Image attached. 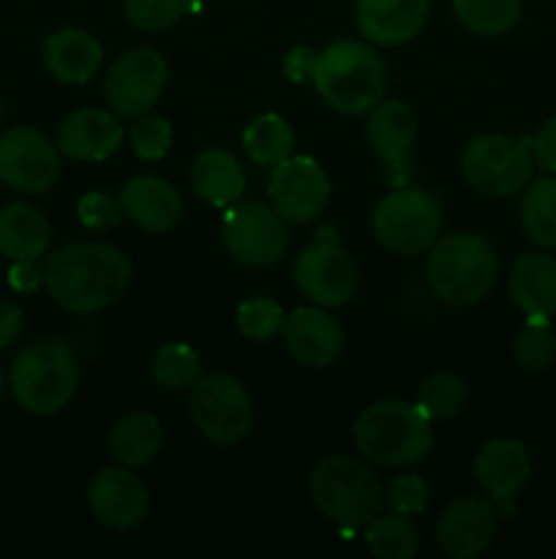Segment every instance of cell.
I'll list each match as a JSON object with an SVG mask.
<instances>
[{
  "mask_svg": "<svg viewBox=\"0 0 556 559\" xmlns=\"http://www.w3.org/2000/svg\"><path fill=\"white\" fill-rule=\"evenodd\" d=\"M44 287L60 309L96 314L125 293L131 265L123 251L107 243H74L44 262Z\"/></svg>",
  "mask_w": 556,
  "mask_h": 559,
  "instance_id": "6da1fadb",
  "label": "cell"
},
{
  "mask_svg": "<svg viewBox=\"0 0 556 559\" xmlns=\"http://www.w3.org/2000/svg\"><path fill=\"white\" fill-rule=\"evenodd\" d=\"M311 82L333 109L363 115L385 98L387 66L365 41H333L314 55Z\"/></svg>",
  "mask_w": 556,
  "mask_h": 559,
  "instance_id": "7a4b0ae2",
  "label": "cell"
},
{
  "mask_svg": "<svg viewBox=\"0 0 556 559\" xmlns=\"http://www.w3.org/2000/svg\"><path fill=\"white\" fill-rule=\"evenodd\" d=\"M354 445L382 467H407L420 462L434 445L431 418L420 404H371L354 424Z\"/></svg>",
  "mask_w": 556,
  "mask_h": 559,
  "instance_id": "3957f363",
  "label": "cell"
},
{
  "mask_svg": "<svg viewBox=\"0 0 556 559\" xmlns=\"http://www.w3.org/2000/svg\"><path fill=\"white\" fill-rule=\"evenodd\" d=\"M80 369L60 338L33 342L11 360L9 385L16 404L33 415H55L74 399Z\"/></svg>",
  "mask_w": 556,
  "mask_h": 559,
  "instance_id": "277c9868",
  "label": "cell"
},
{
  "mask_svg": "<svg viewBox=\"0 0 556 559\" xmlns=\"http://www.w3.org/2000/svg\"><path fill=\"white\" fill-rule=\"evenodd\" d=\"M494 249L478 233H452L431 246L428 284L452 306L480 304L496 282Z\"/></svg>",
  "mask_w": 556,
  "mask_h": 559,
  "instance_id": "5b68a950",
  "label": "cell"
},
{
  "mask_svg": "<svg viewBox=\"0 0 556 559\" xmlns=\"http://www.w3.org/2000/svg\"><path fill=\"white\" fill-rule=\"evenodd\" d=\"M309 489L322 516L349 530L368 527L385 500L379 478L365 464L347 456H330L316 464Z\"/></svg>",
  "mask_w": 556,
  "mask_h": 559,
  "instance_id": "8992f818",
  "label": "cell"
},
{
  "mask_svg": "<svg viewBox=\"0 0 556 559\" xmlns=\"http://www.w3.org/2000/svg\"><path fill=\"white\" fill-rule=\"evenodd\" d=\"M467 183L485 197H512L527 189L534 173L532 136H474L461 156Z\"/></svg>",
  "mask_w": 556,
  "mask_h": 559,
  "instance_id": "52a82bcc",
  "label": "cell"
},
{
  "mask_svg": "<svg viewBox=\"0 0 556 559\" xmlns=\"http://www.w3.org/2000/svg\"><path fill=\"white\" fill-rule=\"evenodd\" d=\"M442 207L428 191L396 189L374 207V235L398 257L425 254L439 240Z\"/></svg>",
  "mask_w": 556,
  "mask_h": 559,
  "instance_id": "ba28073f",
  "label": "cell"
},
{
  "mask_svg": "<svg viewBox=\"0 0 556 559\" xmlns=\"http://www.w3.org/2000/svg\"><path fill=\"white\" fill-rule=\"evenodd\" d=\"M189 413L196 429L216 445H234L254 426L249 391L229 374L200 377L191 385Z\"/></svg>",
  "mask_w": 556,
  "mask_h": 559,
  "instance_id": "9c48e42d",
  "label": "cell"
},
{
  "mask_svg": "<svg viewBox=\"0 0 556 559\" xmlns=\"http://www.w3.org/2000/svg\"><path fill=\"white\" fill-rule=\"evenodd\" d=\"M294 282L311 304L336 309L358 293V267L336 235H322L294 260Z\"/></svg>",
  "mask_w": 556,
  "mask_h": 559,
  "instance_id": "30bf717a",
  "label": "cell"
},
{
  "mask_svg": "<svg viewBox=\"0 0 556 559\" xmlns=\"http://www.w3.org/2000/svg\"><path fill=\"white\" fill-rule=\"evenodd\" d=\"M169 82L167 58L156 49H131L109 69L104 93L120 118L147 115L164 96Z\"/></svg>",
  "mask_w": 556,
  "mask_h": 559,
  "instance_id": "8fae6325",
  "label": "cell"
},
{
  "mask_svg": "<svg viewBox=\"0 0 556 559\" xmlns=\"http://www.w3.org/2000/svg\"><path fill=\"white\" fill-rule=\"evenodd\" d=\"M60 178V151L38 129L14 126L0 134V180L22 194H44Z\"/></svg>",
  "mask_w": 556,
  "mask_h": 559,
  "instance_id": "7c38bea8",
  "label": "cell"
},
{
  "mask_svg": "<svg viewBox=\"0 0 556 559\" xmlns=\"http://www.w3.org/2000/svg\"><path fill=\"white\" fill-rule=\"evenodd\" d=\"M267 197L283 222L305 224L325 211L330 180L311 156H289L273 169Z\"/></svg>",
  "mask_w": 556,
  "mask_h": 559,
  "instance_id": "4fadbf2b",
  "label": "cell"
},
{
  "mask_svg": "<svg viewBox=\"0 0 556 559\" xmlns=\"http://www.w3.org/2000/svg\"><path fill=\"white\" fill-rule=\"evenodd\" d=\"M223 243L234 260L245 265L265 267L283 257L289 246L283 218L273 207L265 205H238L229 207L223 216Z\"/></svg>",
  "mask_w": 556,
  "mask_h": 559,
  "instance_id": "5bb4252c",
  "label": "cell"
},
{
  "mask_svg": "<svg viewBox=\"0 0 556 559\" xmlns=\"http://www.w3.org/2000/svg\"><path fill=\"white\" fill-rule=\"evenodd\" d=\"M499 511L491 500L461 497L442 511L436 522V544L452 559H474L483 555L496 535Z\"/></svg>",
  "mask_w": 556,
  "mask_h": 559,
  "instance_id": "9a60e30c",
  "label": "cell"
},
{
  "mask_svg": "<svg viewBox=\"0 0 556 559\" xmlns=\"http://www.w3.org/2000/svg\"><path fill=\"white\" fill-rule=\"evenodd\" d=\"M532 475V459L516 440H488L474 459V478L488 495L499 516H512L516 495Z\"/></svg>",
  "mask_w": 556,
  "mask_h": 559,
  "instance_id": "2e32d148",
  "label": "cell"
},
{
  "mask_svg": "<svg viewBox=\"0 0 556 559\" xmlns=\"http://www.w3.org/2000/svg\"><path fill=\"white\" fill-rule=\"evenodd\" d=\"M87 506L93 516L114 530H129L147 516L150 495L129 467H109L96 473L87 486Z\"/></svg>",
  "mask_w": 556,
  "mask_h": 559,
  "instance_id": "e0dca14e",
  "label": "cell"
},
{
  "mask_svg": "<svg viewBox=\"0 0 556 559\" xmlns=\"http://www.w3.org/2000/svg\"><path fill=\"white\" fill-rule=\"evenodd\" d=\"M283 336L305 366H330L343 353V328L322 306H303L283 320Z\"/></svg>",
  "mask_w": 556,
  "mask_h": 559,
  "instance_id": "ac0fdd59",
  "label": "cell"
},
{
  "mask_svg": "<svg viewBox=\"0 0 556 559\" xmlns=\"http://www.w3.org/2000/svg\"><path fill=\"white\" fill-rule=\"evenodd\" d=\"M123 142V126L104 109L85 107L58 126V151L74 162H104Z\"/></svg>",
  "mask_w": 556,
  "mask_h": 559,
  "instance_id": "d6986e66",
  "label": "cell"
},
{
  "mask_svg": "<svg viewBox=\"0 0 556 559\" xmlns=\"http://www.w3.org/2000/svg\"><path fill=\"white\" fill-rule=\"evenodd\" d=\"M431 0H358V27L368 41L401 47L420 36Z\"/></svg>",
  "mask_w": 556,
  "mask_h": 559,
  "instance_id": "ffe728a7",
  "label": "cell"
},
{
  "mask_svg": "<svg viewBox=\"0 0 556 559\" xmlns=\"http://www.w3.org/2000/svg\"><path fill=\"white\" fill-rule=\"evenodd\" d=\"M120 207L136 227L147 233H169L183 216V197L169 180L156 175L131 178L120 191Z\"/></svg>",
  "mask_w": 556,
  "mask_h": 559,
  "instance_id": "44dd1931",
  "label": "cell"
},
{
  "mask_svg": "<svg viewBox=\"0 0 556 559\" xmlns=\"http://www.w3.org/2000/svg\"><path fill=\"white\" fill-rule=\"evenodd\" d=\"M101 44L80 27H63L44 41V66L69 85H85L101 66Z\"/></svg>",
  "mask_w": 556,
  "mask_h": 559,
  "instance_id": "7402d4cb",
  "label": "cell"
},
{
  "mask_svg": "<svg viewBox=\"0 0 556 559\" xmlns=\"http://www.w3.org/2000/svg\"><path fill=\"white\" fill-rule=\"evenodd\" d=\"M510 298L527 317L556 314V257L523 254L510 267Z\"/></svg>",
  "mask_w": 556,
  "mask_h": 559,
  "instance_id": "603a6c76",
  "label": "cell"
},
{
  "mask_svg": "<svg viewBox=\"0 0 556 559\" xmlns=\"http://www.w3.org/2000/svg\"><path fill=\"white\" fill-rule=\"evenodd\" d=\"M52 243V227L38 207L11 202L0 207V254L9 260H36L47 254Z\"/></svg>",
  "mask_w": 556,
  "mask_h": 559,
  "instance_id": "cb8c5ba5",
  "label": "cell"
},
{
  "mask_svg": "<svg viewBox=\"0 0 556 559\" xmlns=\"http://www.w3.org/2000/svg\"><path fill=\"white\" fill-rule=\"evenodd\" d=\"M191 186L196 197L216 207H229L245 191V173L238 158L221 147L202 151L191 164Z\"/></svg>",
  "mask_w": 556,
  "mask_h": 559,
  "instance_id": "d4e9b609",
  "label": "cell"
},
{
  "mask_svg": "<svg viewBox=\"0 0 556 559\" xmlns=\"http://www.w3.org/2000/svg\"><path fill=\"white\" fill-rule=\"evenodd\" d=\"M371 147L385 164H401L418 136V118L412 107L403 102H385L371 107L368 126H365Z\"/></svg>",
  "mask_w": 556,
  "mask_h": 559,
  "instance_id": "484cf974",
  "label": "cell"
},
{
  "mask_svg": "<svg viewBox=\"0 0 556 559\" xmlns=\"http://www.w3.org/2000/svg\"><path fill=\"white\" fill-rule=\"evenodd\" d=\"M164 429L156 415L134 413L118 420L109 435V456L123 467H142L161 451Z\"/></svg>",
  "mask_w": 556,
  "mask_h": 559,
  "instance_id": "4316f807",
  "label": "cell"
},
{
  "mask_svg": "<svg viewBox=\"0 0 556 559\" xmlns=\"http://www.w3.org/2000/svg\"><path fill=\"white\" fill-rule=\"evenodd\" d=\"M521 227L534 246L556 249V178H540L523 191Z\"/></svg>",
  "mask_w": 556,
  "mask_h": 559,
  "instance_id": "83f0119b",
  "label": "cell"
},
{
  "mask_svg": "<svg viewBox=\"0 0 556 559\" xmlns=\"http://www.w3.org/2000/svg\"><path fill=\"white\" fill-rule=\"evenodd\" d=\"M245 153L251 156V162L262 164V167H276L283 158L292 156L294 151V131L281 115H259L256 120H251V126L243 134Z\"/></svg>",
  "mask_w": 556,
  "mask_h": 559,
  "instance_id": "f1b7e54d",
  "label": "cell"
},
{
  "mask_svg": "<svg viewBox=\"0 0 556 559\" xmlns=\"http://www.w3.org/2000/svg\"><path fill=\"white\" fill-rule=\"evenodd\" d=\"M452 11L474 36H501L518 25L523 0H452Z\"/></svg>",
  "mask_w": 556,
  "mask_h": 559,
  "instance_id": "f546056e",
  "label": "cell"
},
{
  "mask_svg": "<svg viewBox=\"0 0 556 559\" xmlns=\"http://www.w3.org/2000/svg\"><path fill=\"white\" fill-rule=\"evenodd\" d=\"M365 544L371 555L382 559H409L418 555V533L407 516H374L365 527Z\"/></svg>",
  "mask_w": 556,
  "mask_h": 559,
  "instance_id": "4dcf8cb0",
  "label": "cell"
},
{
  "mask_svg": "<svg viewBox=\"0 0 556 559\" xmlns=\"http://www.w3.org/2000/svg\"><path fill=\"white\" fill-rule=\"evenodd\" d=\"M467 399L469 391L461 377L450 374V371H439V374H431L420 385L418 404L431 420H450L467 407Z\"/></svg>",
  "mask_w": 556,
  "mask_h": 559,
  "instance_id": "1f68e13d",
  "label": "cell"
},
{
  "mask_svg": "<svg viewBox=\"0 0 556 559\" xmlns=\"http://www.w3.org/2000/svg\"><path fill=\"white\" fill-rule=\"evenodd\" d=\"M202 374V364L196 349H191L189 344L174 342L167 344L156 353V360H153V377L161 388H169V391H183V388H191Z\"/></svg>",
  "mask_w": 556,
  "mask_h": 559,
  "instance_id": "d6a6232c",
  "label": "cell"
},
{
  "mask_svg": "<svg viewBox=\"0 0 556 559\" xmlns=\"http://www.w3.org/2000/svg\"><path fill=\"white\" fill-rule=\"evenodd\" d=\"M556 358V333L548 317H527V325L516 336V360L523 369H548Z\"/></svg>",
  "mask_w": 556,
  "mask_h": 559,
  "instance_id": "836d02e7",
  "label": "cell"
},
{
  "mask_svg": "<svg viewBox=\"0 0 556 559\" xmlns=\"http://www.w3.org/2000/svg\"><path fill=\"white\" fill-rule=\"evenodd\" d=\"M283 309L270 298H249L238 306V328L245 338L270 342L283 331Z\"/></svg>",
  "mask_w": 556,
  "mask_h": 559,
  "instance_id": "e575fe53",
  "label": "cell"
},
{
  "mask_svg": "<svg viewBox=\"0 0 556 559\" xmlns=\"http://www.w3.org/2000/svg\"><path fill=\"white\" fill-rule=\"evenodd\" d=\"M125 16L140 31H164L189 11L191 0H123Z\"/></svg>",
  "mask_w": 556,
  "mask_h": 559,
  "instance_id": "d590c367",
  "label": "cell"
},
{
  "mask_svg": "<svg viewBox=\"0 0 556 559\" xmlns=\"http://www.w3.org/2000/svg\"><path fill=\"white\" fill-rule=\"evenodd\" d=\"M131 151L145 162H158L169 153L172 147V126L158 115H140L129 131Z\"/></svg>",
  "mask_w": 556,
  "mask_h": 559,
  "instance_id": "8d00e7d4",
  "label": "cell"
},
{
  "mask_svg": "<svg viewBox=\"0 0 556 559\" xmlns=\"http://www.w3.org/2000/svg\"><path fill=\"white\" fill-rule=\"evenodd\" d=\"M428 484L414 473L401 475V478L392 480L390 489H387L390 511L401 513V516H423L425 508H428Z\"/></svg>",
  "mask_w": 556,
  "mask_h": 559,
  "instance_id": "74e56055",
  "label": "cell"
},
{
  "mask_svg": "<svg viewBox=\"0 0 556 559\" xmlns=\"http://www.w3.org/2000/svg\"><path fill=\"white\" fill-rule=\"evenodd\" d=\"M76 213H80V222L85 224L87 229H107L120 222L123 207H120V202H114L112 197L101 194V191H90V194H85L80 200Z\"/></svg>",
  "mask_w": 556,
  "mask_h": 559,
  "instance_id": "f35d334b",
  "label": "cell"
},
{
  "mask_svg": "<svg viewBox=\"0 0 556 559\" xmlns=\"http://www.w3.org/2000/svg\"><path fill=\"white\" fill-rule=\"evenodd\" d=\"M532 156L548 173H556V118L545 120L532 136Z\"/></svg>",
  "mask_w": 556,
  "mask_h": 559,
  "instance_id": "ab89813d",
  "label": "cell"
},
{
  "mask_svg": "<svg viewBox=\"0 0 556 559\" xmlns=\"http://www.w3.org/2000/svg\"><path fill=\"white\" fill-rule=\"evenodd\" d=\"M44 282V271L33 260H14L9 271V284L16 293H33Z\"/></svg>",
  "mask_w": 556,
  "mask_h": 559,
  "instance_id": "60d3db41",
  "label": "cell"
},
{
  "mask_svg": "<svg viewBox=\"0 0 556 559\" xmlns=\"http://www.w3.org/2000/svg\"><path fill=\"white\" fill-rule=\"evenodd\" d=\"M22 331V311L9 300H0V347H9Z\"/></svg>",
  "mask_w": 556,
  "mask_h": 559,
  "instance_id": "b9f144b4",
  "label": "cell"
},
{
  "mask_svg": "<svg viewBox=\"0 0 556 559\" xmlns=\"http://www.w3.org/2000/svg\"><path fill=\"white\" fill-rule=\"evenodd\" d=\"M311 63H314V52H311V49H294L287 58V66H283V69H287V74L292 76L294 82H300L305 80V76L311 80Z\"/></svg>",
  "mask_w": 556,
  "mask_h": 559,
  "instance_id": "7bdbcfd3",
  "label": "cell"
},
{
  "mask_svg": "<svg viewBox=\"0 0 556 559\" xmlns=\"http://www.w3.org/2000/svg\"><path fill=\"white\" fill-rule=\"evenodd\" d=\"M3 388H5V371H3V364H0V396H3Z\"/></svg>",
  "mask_w": 556,
  "mask_h": 559,
  "instance_id": "ee69618b",
  "label": "cell"
},
{
  "mask_svg": "<svg viewBox=\"0 0 556 559\" xmlns=\"http://www.w3.org/2000/svg\"><path fill=\"white\" fill-rule=\"evenodd\" d=\"M0 120H3V102H0Z\"/></svg>",
  "mask_w": 556,
  "mask_h": 559,
  "instance_id": "f6af8a7d",
  "label": "cell"
}]
</instances>
